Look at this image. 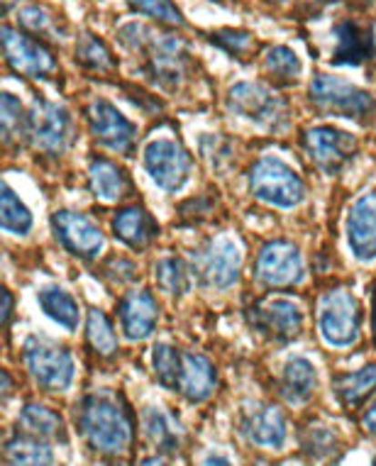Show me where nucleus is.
Here are the masks:
<instances>
[{
    "instance_id": "423d86ee",
    "label": "nucleus",
    "mask_w": 376,
    "mask_h": 466,
    "mask_svg": "<svg viewBox=\"0 0 376 466\" xmlns=\"http://www.w3.org/2000/svg\"><path fill=\"white\" fill-rule=\"evenodd\" d=\"M239 267H242V249L235 239L213 238L200 247L193 259V268L200 283L210 289H230L239 279Z\"/></svg>"
},
{
    "instance_id": "a878e982",
    "label": "nucleus",
    "mask_w": 376,
    "mask_h": 466,
    "mask_svg": "<svg viewBox=\"0 0 376 466\" xmlns=\"http://www.w3.org/2000/svg\"><path fill=\"white\" fill-rule=\"evenodd\" d=\"M20 430L45 437V440H62V442H66L62 418L54 413V410H49V408H45V405H25L23 413H20Z\"/></svg>"
},
{
    "instance_id": "f257e3e1",
    "label": "nucleus",
    "mask_w": 376,
    "mask_h": 466,
    "mask_svg": "<svg viewBox=\"0 0 376 466\" xmlns=\"http://www.w3.org/2000/svg\"><path fill=\"white\" fill-rule=\"evenodd\" d=\"M78 430L100 454H125L135 440V420L123 396L113 390L91 393L76 410Z\"/></svg>"
},
{
    "instance_id": "7ed1b4c3",
    "label": "nucleus",
    "mask_w": 376,
    "mask_h": 466,
    "mask_svg": "<svg viewBox=\"0 0 376 466\" xmlns=\"http://www.w3.org/2000/svg\"><path fill=\"white\" fill-rule=\"evenodd\" d=\"M25 364L39 389L52 390V393L66 390L74 381L71 354L45 337H30L25 342Z\"/></svg>"
},
{
    "instance_id": "4be33fe9",
    "label": "nucleus",
    "mask_w": 376,
    "mask_h": 466,
    "mask_svg": "<svg viewBox=\"0 0 376 466\" xmlns=\"http://www.w3.org/2000/svg\"><path fill=\"white\" fill-rule=\"evenodd\" d=\"M113 232L120 242L130 247V249H147L149 242L157 238L159 225L154 222V218L147 213L145 208L130 206L120 210L113 220Z\"/></svg>"
},
{
    "instance_id": "58836bf2",
    "label": "nucleus",
    "mask_w": 376,
    "mask_h": 466,
    "mask_svg": "<svg viewBox=\"0 0 376 466\" xmlns=\"http://www.w3.org/2000/svg\"><path fill=\"white\" fill-rule=\"evenodd\" d=\"M132 8L145 13V15L154 17L164 25H171V27H181L184 25V15L181 10L171 3V0H127Z\"/></svg>"
},
{
    "instance_id": "f704fd0d",
    "label": "nucleus",
    "mask_w": 376,
    "mask_h": 466,
    "mask_svg": "<svg viewBox=\"0 0 376 466\" xmlns=\"http://www.w3.org/2000/svg\"><path fill=\"white\" fill-rule=\"evenodd\" d=\"M0 127H3V139L13 142L15 135H23L25 130H30V120H25L23 106L15 96L3 93L0 96Z\"/></svg>"
},
{
    "instance_id": "9b49d317",
    "label": "nucleus",
    "mask_w": 376,
    "mask_h": 466,
    "mask_svg": "<svg viewBox=\"0 0 376 466\" xmlns=\"http://www.w3.org/2000/svg\"><path fill=\"white\" fill-rule=\"evenodd\" d=\"M142 49L149 52L147 66H149L154 81H159L167 88H177V84L184 81L188 62H191L184 39L174 37V35H152L149 32V39Z\"/></svg>"
},
{
    "instance_id": "c03bdc74",
    "label": "nucleus",
    "mask_w": 376,
    "mask_h": 466,
    "mask_svg": "<svg viewBox=\"0 0 376 466\" xmlns=\"http://www.w3.org/2000/svg\"><path fill=\"white\" fill-rule=\"evenodd\" d=\"M0 379H3V396L8 398L10 396V376H8V371H3V374H0Z\"/></svg>"
},
{
    "instance_id": "f3484780",
    "label": "nucleus",
    "mask_w": 376,
    "mask_h": 466,
    "mask_svg": "<svg viewBox=\"0 0 376 466\" xmlns=\"http://www.w3.org/2000/svg\"><path fill=\"white\" fill-rule=\"evenodd\" d=\"M347 239L360 261L376 259V193L369 191L347 215Z\"/></svg>"
},
{
    "instance_id": "72a5a7b5",
    "label": "nucleus",
    "mask_w": 376,
    "mask_h": 466,
    "mask_svg": "<svg viewBox=\"0 0 376 466\" xmlns=\"http://www.w3.org/2000/svg\"><path fill=\"white\" fill-rule=\"evenodd\" d=\"M76 59L81 62V66L91 71H98V74H106V71L116 69V62H113V54L107 52V46L100 42L98 37L93 35H84L81 42L76 46Z\"/></svg>"
},
{
    "instance_id": "473e14b6",
    "label": "nucleus",
    "mask_w": 376,
    "mask_h": 466,
    "mask_svg": "<svg viewBox=\"0 0 376 466\" xmlns=\"http://www.w3.org/2000/svg\"><path fill=\"white\" fill-rule=\"evenodd\" d=\"M86 335H88V342L98 354L103 357H110V354L117 352V337L110 328V322L98 308H91L88 310V322H86Z\"/></svg>"
},
{
    "instance_id": "a18cd8bd",
    "label": "nucleus",
    "mask_w": 376,
    "mask_h": 466,
    "mask_svg": "<svg viewBox=\"0 0 376 466\" xmlns=\"http://www.w3.org/2000/svg\"><path fill=\"white\" fill-rule=\"evenodd\" d=\"M371 335H374V344H376V293H374V306H371Z\"/></svg>"
},
{
    "instance_id": "b1692460",
    "label": "nucleus",
    "mask_w": 376,
    "mask_h": 466,
    "mask_svg": "<svg viewBox=\"0 0 376 466\" xmlns=\"http://www.w3.org/2000/svg\"><path fill=\"white\" fill-rule=\"evenodd\" d=\"M88 184H91L93 196L98 200H120L130 188V181L125 177V171L116 167L113 161L96 159L88 168Z\"/></svg>"
},
{
    "instance_id": "aec40b11",
    "label": "nucleus",
    "mask_w": 376,
    "mask_h": 466,
    "mask_svg": "<svg viewBox=\"0 0 376 466\" xmlns=\"http://www.w3.org/2000/svg\"><path fill=\"white\" fill-rule=\"evenodd\" d=\"M242 432L259 447L281 450L286 442V418L277 405H254V410L242 415Z\"/></svg>"
},
{
    "instance_id": "2f4dec72",
    "label": "nucleus",
    "mask_w": 376,
    "mask_h": 466,
    "mask_svg": "<svg viewBox=\"0 0 376 466\" xmlns=\"http://www.w3.org/2000/svg\"><path fill=\"white\" fill-rule=\"evenodd\" d=\"M152 367L161 386L178 389V376H181V367H184V357L174 347H169V344H157L152 350Z\"/></svg>"
},
{
    "instance_id": "de8ad7c7",
    "label": "nucleus",
    "mask_w": 376,
    "mask_h": 466,
    "mask_svg": "<svg viewBox=\"0 0 376 466\" xmlns=\"http://www.w3.org/2000/svg\"><path fill=\"white\" fill-rule=\"evenodd\" d=\"M13 3H15V0H3V8L8 10V8H10V5H13Z\"/></svg>"
},
{
    "instance_id": "a19ab883",
    "label": "nucleus",
    "mask_w": 376,
    "mask_h": 466,
    "mask_svg": "<svg viewBox=\"0 0 376 466\" xmlns=\"http://www.w3.org/2000/svg\"><path fill=\"white\" fill-rule=\"evenodd\" d=\"M106 276L113 283H130V281H135V276H137V267H135L130 259L117 257V259L107 261Z\"/></svg>"
},
{
    "instance_id": "39448f33",
    "label": "nucleus",
    "mask_w": 376,
    "mask_h": 466,
    "mask_svg": "<svg viewBox=\"0 0 376 466\" xmlns=\"http://www.w3.org/2000/svg\"><path fill=\"white\" fill-rule=\"evenodd\" d=\"M228 107L239 117L267 130H279L286 125L284 100L277 98L267 86L252 84V81L232 86L228 93Z\"/></svg>"
},
{
    "instance_id": "bb28decb",
    "label": "nucleus",
    "mask_w": 376,
    "mask_h": 466,
    "mask_svg": "<svg viewBox=\"0 0 376 466\" xmlns=\"http://www.w3.org/2000/svg\"><path fill=\"white\" fill-rule=\"evenodd\" d=\"M37 303L45 310V315H49L54 322H59L66 329H76L78 303L71 299L66 290L59 289V286H49V289L39 290Z\"/></svg>"
},
{
    "instance_id": "2eb2a0df",
    "label": "nucleus",
    "mask_w": 376,
    "mask_h": 466,
    "mask_svg": "<svg viewBox=\"0 0 376 466\" xmlns=\"http://www.w3.org/2000/svg\"><path fill=\"white\" fill-rule=\"evenodd\" d=\"M52 228L56 239L76 257L93 259L103 249V232L84 215L59 210L52 215Z\"/></svg>"
},
{
    "instance_id": "393cba45",
    "label": "nucleus",
    "mask_w": 376,
    "mask_h": 466,
    "mask_svg": "<svg viewBox=\"0 0 376 466\" xmlns=\"http://www.w3.org/2000/svg\"><path fill=\"white\" fill-rule=\"evenodd\" d=\"M5 459L10 464H52L54 454L45 437L20 430L5 442Z\"/></svg>"
},
{
    "instance_id": "9d476101",
    "label": "nucleus",
    "mask_w": 376,
    "mask_h": 466,
    "mask_svg": "<svg viewBox=\"0 0 376 466\" xmlns=\"http://www.w3.org/2000/svg\"><path fill=\"white\" fill-rule=\"evenodd\" d=\"M27 120H30L27 132L42 152L62 154L71 145L74 123H71L69 110L64 106H56L49 100H37L32 106Z\"/></svg>"
},
{
    "instance_id": "c9c22d12",
    "label": "nucleus",
    "mask_w": 376,
    "mask_h": 466,
    "mask_svg": "<svg viewBox=\"0 0 376 466\" xmlns=\"http://www.w3.org/2000/svg\"><path fill=\"white\" fill-rule=\"evenodd\" d=\"M264 66H267L269 76L281 78V81H293L300 74L299 56L289 46H269Z\"/></svg>"
},
{
    "instance_id": "412c9836",
    "label": "nucleus",
    "mask_w": 376,
    "mask_h": 466,
    "mask_svg": "<svg viewBox=\"0 0 376 466\" xmlns=\"http://www.w3.org/2000/svg\"><path fill=\"white\" fill-rule=\"evenodd\" d=\"M215 386H218V374L213 364L203 354H184V367L178 376L181 396L188 398L191 403H203L213 396Z\"/></svg>"
},
{
    "instance_id": "49530a36",
    "label": "nucleus",
    "mask_w": 376,
    "mask_h": 466,
    "mask_svg": "<svg viewBox=\"0 0 376 466\" xmlns=\"http://www.w3.org/2000/svg\"><path fill=\"white\" fill-rule=\"evenodd\" d=\"M206 464H230V459H225V457H208Z\"/></svg>"
},
{
    "instance_id": "c756f323",
    "label": "nucleus",
    "mask_w": 376,
    "mask_h": 466,
    "mask_svg": "<svg viewBox=\"0 0 376 466\" xmlns=\"http://www.w3.org/2000/svg\"><path fill=\"white\" fill-rule=\"evenodd\" d=\"M154 279L159 283V289L164 293H169V296H184L186 290L191 289L186 261L178 259V257H164V259L157 261Z\"/></svg>"
},
{
    "instance_id": "6e6552de",
    "label": "nucleus",
    "mask_w": 376,
    "mask_h": 466,
    "mask_svg": "<svg viewBox=\"0 0 376 466\" xmlns=\"http://www.w3.org/2000/svg\"><path fill=\"white\" fill-rule=\"evenodd\" d=\"M320 332L332 347H350L360 337V306L347 289H335L320 300Z\"/></svg>"
},
{
    "instance_id": "ddd939ff",
    "label": "nucleus",
    "mask_w": 376,
    "mask_h": 466,
    "mask_svg": "<svg viewBox=\"0 0 376 466\" xmlns=\"http://www.w3.org/2000/svg\"><path fill=\"white\" fill-rule=\"evenodd\" d=\"M3 49H5V59L10 66L27 76H49L56 69L54 54L42 42L25 32L13 30L8 25L3 27Z\"/></svg>"
},
{
    "instance_id": "e433bc0d",
    "label": "nucleus",
    "mask_w": 376,
    "mask_h": 466,
    "mask_svg": "<svg viewBox=\"0 0 376 466\" xmlns=\"http://www.w3.org/2000/svg\"><path fill=\"white\" fill-rule=\"evenodd\" d=\"M17 23L23 25L27 32H32V35H39V37H62L64 35L52 13L42 8V5H30V8L20 10Z\"/></svg>"
},
{
    "instance_id": "f8f14e48",
    "label": "nucleus",
    "mask_w": 376,
    "mask_h": 466,
    "mask_svg": "<svg viewBox=\"0 0 376 466\" xmlns=\"http://www.w3.org/2000/svg\"><path fill=\"white\" fill-rule=\"evenodd\" d=\"M88 127L96 142L117 154H127L137 139V127L116 106L98 98L88 106Z\"/></svg>"
},
{
    "instance_id": "7c9ffc66",
    "label": "nucleus",
    "mask_w": 376,
    "mask_h": 466,
    "mask_svg": "<svg viewBox=\"0 0 376 466\" xmlns=\"http://www.w3.org/2000/svg\"><path fill=\"white\" fill-rule=\"evenodd\" d=\"M0 220H3V229H8L13 235H27L32 229L30 210L23 206V200L17 198L8 184H3V193H0Z\"/></svg>"
},
{
    "instance_id": "f03ea898",
    "label": "nucleus",
    "mask_w": 376,
    "mask_h": 466,
    "mask_svg": "<svg viewBox=\"0 0 376 466\" xmlns=\"http://www.w3.org/2000/svg\"><path fill=\"white\" fill-rule=\"evenodd\" d=\"M249 191L269 206L293 208L303 200L306 186L289 164L277 157H264L249 171Z\"/></svg>"
},
{
    "instance_id": "4c0bfd02",
    "label": "nucleus",
    "mask_w": 376,
    "mask_h": 466,
    "mask_svg": "<svg viewBox=\"0 0 376 466\" xmlns=\"http://www.w3.org/2000/svg\"><path fill=\"white\" fill-rule=\"evenodd\" d=\"M300 442H303V451L313 459H328L340 450V440L335 435V430L320 428V425H313L308 430Z\"/></svg>"
},
{
    "instance_id": "cd10ccee",
    "label": "nucleus",
    "mask_w": 376,
    "mask_h": 466,
    "mask_svg": "<svg viewBox=\"0 0 376 466\" xmlns=\"http://www.w3.org/2000/svg\"><path fill=\"white\" fill-rule=\"evenodd\" d=\"M335 390H338V398L345 408H357L364 398H369L376 390V364H367L360 371L340 376L335 381Z\"/></svg>"
},
{
    "instance_id": "a211bd4d",
    "label": "nucleus",
    "mask_w": 376,
    "mask_h": 466,
    "mask_svg": "<svg viewBox=\"0 0 376 466\" xmlns=\"http://www.w3.org/2000/svg\"><path fill=\"white\" fill-rule=\"evenodd\" d=\"M335 35V52H332V64L335 66H360L374 56V30L361 27L360 23L345 20L332 27Z\"/></svg>"
},
{
    "instance_id": "0eeeda50",
    "label": "nucleus",
    "mask_w": 376,
    "mask_h": 466,
    "mask_svg": "<svg viewBox=\"0 0 376 466\" xmlns=\"http://www.w3.org/2000/svg\"><path fill=\"white\" fill-rule=\"evenodd\" d=\"M145 168L154 184L174 193L184 188L191 177L193 159L184 145H178L174 139H154L145 147Z\"/></svg>"
},
{
    "instance_id": "c85d7f7f",
    "label": "nucleus",
    "mask_w": 376,
    "mask_h": 466,
    "mask_svg": "<svg viewBox=\"0 0 376 466\" xmlns=\"http://www.w3.org/2000/svg\"><path fill=\"white\" fill-rule=\"evenodd\" d=\"M142 425H145L147 440L157 447L164 454L178 450V440H181V432L174 425L169 415L159 410V408H147L145 415H142Z\"/></svg>"
},
{
    "instance_id": "37998d69",
    "label": "nucleus",
    "mask_w": 376,
    "mask_h": 466,
    "mask_svg": "<svg viewBox=\"0 0 376 466\" xmlns=\"http://www.w3.org/2000/svg\"><path fill=\"white\" fill-rule=\"evenodd\" d=\"M10 313H13V296L8 290H3V325H10Z\"/></svg>"
},
{
    "instance_id": "dca6fc26",
    "label": "nucleus",
    "mask_w": 376,
    "mask_h": 466,
    "mask_svg": "<svg viewBox=\"0 0 376 466\" xmlns=\"http://www.w3.org/2000/svg\"><path fill=\"white\" fill-rule=\"evenodd\" d=\"M306 149L310 159L328 174H338L340 168L345 167L350 154L354 152V137L335 127H313L306 132Z\"/></svg>"
},
{
    "instance_id": "6ab92c4d",
    "label": "nucleus",
    "mask_w": 376,
    "mask_h": 466,
    "mask_svg": "<svg viewBox=\"0 0 376 466\" xmlns=\"http://www.w3.org/2000/svg\"><path fill=\"white\" fill-rule=\"evenodd\" d=\"M117 315H120V325L127 339H147L157 328L159 308L149 290H132L120 300Z\"/></svg>"
},
{
    "instance_id": "20e7f679",
    "label": "nucleus",
    "mask_w": 376,
    "mask_h": 466,
    "mask_svg": "<svg viewBox=\"0 0 376 466\" xmlns=\"http://www.w3.org/2000/svg\"><path fill=\"white\" fill-rule=\"evenodd\" d=\"M310 98L322 110L354 117V120H367L376 110V100L371 93L328 74H315L310 81Z\"/></svg>"
},
{
    "instance_id": "1a4fd4ad",
    "label": "nucleus",
    "mask_w": 376,
    "mask_h": 466,
    "mask_svg": "<svg viewBox=\"0 0 376 466\" xmlns=\"http://www.w3.org/2000/svg\"><path fill=\"white\" fill-rule=\"evenodd\" d=\"M254 274L261 283L284 289L303 279V257L289 239H271L261 247L254 264Z\"/></svg>"
},
{
    "instance_id": "4468645a",
    "label": "nucleus",
    "mask_w": 376,
    "mask_h": 466,
    "mask_svg": "<svg viewBox=\"0 0 376 466\" xmlns=\"http://www.w3.org/2000/svg\"><path fill=\"white\" fill-rule=\"evenodd\" d=\"M249 320L259 335L269 337L274 342H289L293 337H299L303 315H300V308L291 300L271 299L257 303L249 310Z\"/></svg>"
},
{
    "instance_id": "ea45409f",
    "label": "nucleus",
    "mask_w": 376,
    "mask_h": 466,
    "mask_svg": "<svg viewBox=\"0 0 376 466\" xmlns=\"http://www.w3.org/2000/svg\"><path fill=\"white\" fill-rule=\"evenodd\" d=\"M213 45L223 46L225 52L235 54V56H245V52H249L254 45V37L249 32L242 30H220L210 35Z\"/></svg>"
},
{
    "instance_id": "79ce46f5",
    "label": "nucleus",
    "mask_w": 376,
    "mask_h": 466,
    "mask_svg": "<svg viewBox=\"0 0 376 466\" xmlns=\"http://www.w3.org/2000/svg\"><path fill=\"white\" fill-rule=\"evenodd\" d=\"M361 425H364L367 432H374L376 435V400L371 403V408H369L367 413H364V418H361Z\"/></svg>"
},
{
    "instance_id": "5701e85b",
    "label": "nucleus",
    "mask_w": 376,
    "mask_h": 466,
    "mask_svg": "<svg viewBox=\"0 0 376 466\" xmlns=\"http://www.w3.org/2000/svg\"><path fill=\"white\" fill-rule=\"evenodd\" d=\"M318 379H315L313 364L303 357H293L286 361L284 374H281V396L293 405L306 403L313 396Z\"/></svg>"
}]
</instances>
